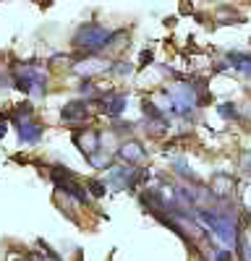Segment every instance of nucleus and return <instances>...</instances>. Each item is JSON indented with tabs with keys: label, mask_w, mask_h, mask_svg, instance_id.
<instances>
[{
	"label": "nucleus",
	"mask_w": 251,
	"mask_h": 261,
	"mask_svg": "<svg viewBox=\"0 0 251 261\" xmlns=\"http://www.w3.org/2000/svg\"><path fill=\"white\" fill-rule=\"evenodd\" d=\"M60 120L66 125H81L87 120V102H68L60 113Z\"/></svg>",
	"instance_id": "obj_5"
},
{
	"label": "nucleus",
	"mask_w": 251,
	"mask_h": 261,
	"mask_svg": "<svg viewBox=\"0 0 251 261\" xmlns=\"http://www.w3.org/2000/svg\"><path fill=\"white\" fill-rule=\"evenodd\" d=\"M55 188H58V191H63V193H68L71 199H76V201H81V204H89V193L84 191L73 178H68V180H58V183H55Z\"/></svg>",
	"instance_id": "obj_7"
},
{
	"label": "nucleus",
	"mask_w": 251,
	"mask_h": 261,
	"mask_svg": "<svg viewBox=\"0 0 251 261\" xmlns=\"http://www.w3.org/2000/svg\"><path fill=\"white\" fill-rule=\"evenodd\" d=\"M113 37H115L113 32H108V29L99 27V24H84L73 34V45L79 50H84V53H97V50L108 47L110 42H113Z\"/></svg>",
	"instance_id": "obj_1"
},
{
	"label": "nucleus",
	"mask_w": 251,
	"mask_h": 261,
	"mask_svg": "<svg viewBox=\"0 0 251 261\" xmlns=\"http://www.w3.org/2000/svg\"><path fill=\"white\" fill-rule=\"evenodd\" d=\"M217 113H220L222 118H228V120H233V118H238V110H236V107H233V105H228V102L217 107Z\"/></svg>",
	"instance_id": "obj_13"
},
{
	"label": "nucleus",
	"mask_w": 251,
	"mask_h": 261,
	"mask_svg": "<svg viewBox=\"0 0 251 261\" xmlns=\"http://www.w3.org/2000/svg\"><path fill=\"white\" fill-rule=\"evenodd\" d=\"M199 220L212 230L225 246H236L238 243V230H236V220L230 214H220V212H207V209H199Z\"/></svg>",
	"instance_id": "obj_2"
},
{
	"label": "nucleus",
	"mask_w": 251,
	"mask_h": 261,
	"mask_svg": "<svg viewBox=\"0 0 251 261\" xmlns=\"http://www.w3.org/2000/svg\"><path fill=\"white\" fill-rule=\"evenodd\" d=\"M149 60H152V53H149V50H144V53H141V65H146Z\"/></svg>",
	"instance_id": "obj_16"
},
{
	"label": "nucleus",
	"mask_w": 251,
	"mask_h": 261,
	"mask_svg": "<svg viewBox=\"0 0 251 261\" xmlns=\"http://www.w3.org/2000/svg\"><path fill=\"white\" fill-rule=\"evenodd\" d=\"M228 58L233 60V65H236L238 71H243L246 76H251V55H243V53H230Z\"/></svg>",
	"instance_id": "obj_11"
},
{
	"label": "nucleus",
	"mask_w": 251,
	"mask_h": 261,
	"mask_svg": "<svg viewBox=\"0 0 251 261\" xmlns=\"http://www.w3.org/2000/svg\"><path fill=\"white\" fill-rule=\"evenodd\" d=\"M99 141H102V136H99V130H94V128H79L76 134H73V144L79 146V151H81V154L87 157L89 162L97 157Z\"/></svg>",
	"instance_id": "obj_3"
},
{
	"label": "nucleus",
	"mask_w": 251,
	"mask_h": 261,
	"mask_svg": "<svg viewBox=\"0 0 251 261\" xmlns=\"http://www.w3.org/2000/svg\"><path fill=\"white\" fill-rule=\"evenodd\" d=\"M89 188H92L94 196H102V193H105V183H97V180H94V183H89Z\"/></svg>",
	"instance_id": "obj_15"
},
{
	"label": "nucleus",
	"mask_w": 251,
	"mask_h": 261,
	"mask_svg": "<svg viewBox=\"0 0 251 261\" xmlns=\"http://www.w3.org/2000/svg\"><path fill=\"white\" fill-rule=\"evenodd\" d=\"M6 136V123H0V139Z\"/></svg>",
	"instance_id": "obj_17"
},
{
	"label": "nucleus",
	"mask_w": 251,
	"mask_h": 261,
	"mask_svg": "<svg viewBox=\"0 0 251 261\" xmlns=\"http://www.w3.org/2000/svg\"><path fill=\"white\" fill-rule=\"evenodd\" d=\"M16 128H18V136L24 144H37L42 136V128L32 118H16Z\"/></svg>",
	"instance_id": "obj_6"
},
{
	"label": "nucleus",
	"mask_w": 251,
	"mask_h": 261,
	"mask_svg": "<svg viewBox=\"0 0 251 261\" xmlns=\"http://www.w3.org/2000/svg\"><path fill=\"white\" fill-rule=\"evenodd\" d=\"M230 188H233V180H230L228 175H217L215 183H212V193L220 196V199H225V196H230Z\"/></svg>",
	"instance_id": "obj_10"
},
{
	"label": "nucleus",
	"mask_w": 251,
	"mask_h": 261,
	"mask_svg": "<svg viewBox=\"0 0 251 261\" xmlns=\"http://www.w3.org/2000/svg\"><path fill=\"white\" fill-rule=\"evenodd\" d=\"M99 105H102V113L118 118V115L126 110V94H113V97H108V99H102Z\"/></svg>",
	"instance_id": "obj_9"
},
{
	"label": "nucleus",
	"mask_w": 251,
	"mask_h": 261,
	"mask_svg": "<svg viewBox=\"0 0 251 261\" xmlns=\"http://www.w3.org/2000/svg\"><path fill=\"white\" fill-rule=\"evenodd\" d=\"M118 157H120L123 162H139V160H144V149H141V144H136V141H126V144L118 149Z\"/></svg>",
	"instance_id": "obj_8"
},
{
	"label": "nucleus",
	"mask_w": 251,
	"mask_h": 261,
	"mask_svg": "<svg viewBox=\"0 0 251 261\" xmlns=\"http://www.w3.org/2000/svg\"><path fill=\"white\" fill-rule=\"evenodd\" d=\"M170 97H173V105L181 115H188L196 107V92H194V86H188V84H178L170 92Z\"/></svg>",
	"instance_id": "obj_4"
},
{
	"label": "nucleus",
	"mask_w": 251,
	"mask_h": 261,
	"mask_svg": "<svg viewBox=\"0 0 251 261\" xmlns=\"http://www.w3.org/2000/svg\"><path fill=\"white\" fill-rule=\"evenodd\" d=\"M248 258H251V248H248Z\"/></svg>",
	"instance_id": "obj_18"
},
{
	"label": "nucleus",
	"mask_w": 251,
	"mask_h": 261,
	"mask_svg": "<svg viewBox=\"0 0 251 261\" xmlns=\"http://www.w3.org/2000/svg\"><path fill=\"white\" fill-rule=\"evenodd\" d=\"M105 65L99 63V60H84V63H76V73H81V76H89V73H97V71H102Z\"/></svg>",
	"instance_id": "obj_12"
},
{
	"label": "nucleus",
	"mask_w": 251,
	"mask_h": 261,
	"mask_svg": "<svg viewBox=\"0 0 251 261\" xmlns=\"http://www.w3.org/2000/svg\"><path fill=\"white\" fill-rule=\"evenodd\" d=\"M113 71H115V73H123V76H126V73H131V65H129V63H120V65L115 63V65H113Z\"/></svg>",
	"instance_id": "obj_14"
},
{
	"label": "nucleus",
	"mask_w": 251,
	"mask_h": 261,
	"mask_svg": "<svg viewBox=\"0 0 251 261\" xmlns=\"http://www.w3.org/2000/svg\"><path fill=\"white\" fill-rule=\"evenodd\" d=\"M24 261H34V258H24Z\"/></svg>",
	"instance_id": "obj_19"
}]
</instances>
